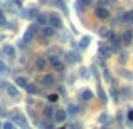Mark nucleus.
Segmentation results:
<instances>
[{
	"mask_svg": "<svg viewBox=\"0 0 133 129\" xmlns=\"http://www.w3.org/2000/svg\"><path fill=\"white\" fill-rule=\"evenodd\" d=\"M3 39H5V35H0V42H2V40H3Z\"/></svg>",
	"mask_w": 133,
	"mask_h": 129,
	"instance_id": "ea45409f",
	"label": "nucleus"
},
{
	"mask_svg": "<svg viewBox=\"0 0 133 129\" xmlns=\"http://www.w3.org/2000/svg\"><path fill=\"white\" fill-rule=\"evenodd\" d=\"M12 119L15 121V123L19 124L20 127H27V124H25V117H24L22 114L19 112V111H14V112H12ZM14 121H12V123H14Z\"/></svg>",
	"mask_w": 133,
	"mask_h": 129,
	"instance_id": "39448f33",
	"label": "nucleus"
},
{
	"mask_svg": "<svg viewBox=\"0 0 133 129\" xmlns=\"http://www.w3.org/2000/svg\"><path fill=\"white\" fill-rule=\"evenodd\" d=\"M37 15H39V13H37L36 9H29V10H25V13H24V17H25V19H36Z\"/></svg>",
	"mask_w": 133,
	"mask_h": 129,
	"instance_id": "6ab92c4d",
	"label": "nucleus"
},
{
	"mask_svg": "<svg viewBox=\"0 0 133 129\" xmlns=\"http://www.w3.org/2000/svg\"><path fill=\"white\" fill-rule=\"evenodd\" d=\"M45 2H49V0H41V3H45Z\"/></svg>",
	"mask_w": 133,
	"mask_h": 129,
	"instance_id": "a19ab883",
	"label": "nucleus"
},
{
	"mask_svg": "<svg viewBox=\"0 0 133 129\" xmlns=\"http://www.w3.org/2000/svg\"><path fill=\"white\" fill-rule=\"evenodd\" d=\"M121 22H130V12L125 13V15H121Z\"/></svg>",
	"mask_w": 133,
	"mask_h": 129,
	"instance_id": "473e14b6",
	"label": "nucleus"
},
{
	"mask_svg": "<svg viewBox=\"0 0 133 129\" xmlns=\"http://www.w3.org/2000/svg\"><path fill=\"white\" fill-rule=\"evenodd\" d=\"M94 15H96L99 20H106V19H110V17H111V13H110V10H108L106 7H96Z\"/></svg>",
	"mask_w": 133,
	"mask_h": 129,
	"instance_id": "7ed1b4c3",
	"label": "nucleus"
},
{
	"mask_svg": "<svg viewBox=\"0 0 133 129\" xmlns=\"http://www.w3.org/2000/svg\"><path fill=\"white\" fill-rule=\"evenodd\" d=\"M29 30H30V32H32V34H36L37 30H39V25H37V24H32V25L29 27Z\"/></svg>",
	"mask_w": 133,
	"mask_h": 129,
	"instance_id": "2f4dec72",
	"label": "nucleus"
},
{
	"mask_svg": "<svg viewBox=\"0 0 133 129\" xmlns=\"http://www.w3.org/2000/svg\"><path fill=\"white\" fill-rule=\"evenodd\" d=\"M3 19V13H2V10H0V20H2Z\"/></svg>",
	"mask_w": 133,
	"mask_h": 129,
	"instance_id": "58836bf2",
	"label": "nucleus"
},
{
	"mask_svg": "<svg viewBox=\"0 0 133 129\" xmlns=\"http://www.w3.org/2000/svg\"><path fill=\"white\" fill-rule=\"evenodd\" d=\"M49 25L51 27H54L56 30H61L62 27V20H61V17L57 15V13H49Z\"/></svg>",
	"mask_w": 133,
	"mask_h": 129,
	"instance_id": "f03ea898",
	"label": "nucleus"
},
{
	"mask_svg": "<svg viewBox=\"0 0 133 129\" xmlns=\"http://www.w3.org/2000/svg\"><path fill=\"white\" fill-rule=\"evenodd\" d=\"M2 129H14V123L12 121H5V123L2 124Z\"/></svg>",
	"mask_w": 133,
	"mask_h": 129,
	"instance_id": "cd10ccee",
	"label": "nucleus"
},
{
	"mask_svg": "<svg viewBox=\"0 0 133 129\" xmlns=\"http://www.w3.org/2000/svg\"><path fill=\"white\" fill-rule=\"evenodd\" d=\"M98 92H99V94H98V96H99L101 102H103V104H106V96H104V90H103V89H101V87H99V89H98Z\"/></svg>",
	"mask_w": 133,
	"mask_h": 129,
	"instance_id": "a878e982",
	"label": "nucleus"
},
{
	"mask_svg": "<svg viewBox=\"0 0 133 129\" xmlns=\"http://www.w3.org/2000/svg\"><path fill=\"white\" fill-rule=\"evenodd\" d=\"M127 59H128L127 52H121V54H120V57H118V60H120V64H125V62H127Z\"/></svg>",
	"mask_w": 133,
	"mask_h": 129,
	"instance_id": "bb28decb",
	"label": "nucleus"
},
{
	"mask_svg": "<svg viewBox=\"0 0 133 129\" xmlns=\"http://www.w3.org/2000/svg\"><path fill=\"white\" fill-rule=\"evenodd\" d=\"M59 129H68V127H59Z\"/></svg>",
	"mask_w": 133,
	"mask_h": 129,
	"instance_id": "79ce46f5",
	"label": "nucleus"
},
{
	"mask_svg": "<svg viewBox=\"0 0 133 129\" xmlns=\"http://www.w3.org/2000/svg\"><path fill=\"white\" fill-rule=\"evenodd\" d=\"M79 74H81V77H84V79H88V77H89V72H88V69H86V67H83Z\"/></svg>",
	"mask_w": 133,
	"mask_h": 129,
	"instance_id": "c756f323",
	"label": "nucleus"
},
{
	"mask_svg": "<svg viewBox=\"0 0 133 129\" xmlns=\"http://www.w3.org/2000/svg\"><path fill=\"white\" fill-rule=\"evenodd\" d=\"M130 24H133V10L130 12Z\"/></svg>",
	"mask_w": 133,
	"mask_h": 129,
	"instance_id": "4c0bfd02",
	"label": "nucleus"
},
{
	"mask_svg": "<svg viewBox=\"0 0 133 129\" xmlns=\"http://www.w3.org/2000/svg\"><path fill=\"white\" fill-rule=\"evenodd\" d=\"M49 64H51V67L54 69V71H57V72H62L66 69L64 62L61 60L59 55H51V57H49Z\"/></svg>",
	"mask_w": 133,
	"mask_h": 129,
	"instance_id": "f257e3e1",
	"label": "nucleus"
},
{
	"mask_svg": "<svg viewBox=\"0 0 133 129\" xmlns=\"http://www.w3.org/2000/svg\"><path fill=\"white\" fill-rule=\"evenodd\" d=\"M120 74H121V77L128 79V81H131V79H133V74H131L130 71H127V69H121V71H120Z\"/></svg>",
	"mask_w": 133,
	"mask_h": 129,
	"instance_id": "4be33fe9",
	"label": "nucleus"
},
{
	"mask_svg": "<svg viewBox=\"0 0 133 129\" xmlns=\"http://www.w3.org/2000/svg\"><path fill=\"white\" fill-rule=\"evenodd\" d=\"M36 22L39 27H47L49 25V13H39L36 17Z\"/></svg>",
	"mask_w": 133,
	"mask_h": 129,
	"instance_id": "0eeeda50",
	"label": "nucleus"
},
{
	"mask_svg": "<svg viewBox=\"0 0 133 129\" xmlns=\"http://www.w3.org/2000/svg\"><path fill=\"white\" fill-rule=\"evenodd\" d=\"M54 112H56V107L52 106V104H47V106H44V109H42L44 117H47V119H52V117H54Z\"/></svg>",
	"mask_w": 133,
	"mask_h": 129,
	"instance_id": "1a4fd4ad",
	"label": "nucleus"
},
{
	"mask_svg": "<svg viewBox=\"0 0 133 129\" xmlns=\"http://www.w3.org/2000/svg\"><path fill=\"white\" fill-rule=\"evenodd\" d=\"M66 112L71 114V116H74V114H78V112H79V107L76 106V104H69L68 109H66Z\"/></svg>",
	"mask_w": 133,
	"mask_h": 129,
	"instance_id": "aec40b11",
	"label": "nucleus"
},
{
	"mask_svg": "<svg viewBox=\"0 0 133 129\" xmlns=\"http://www.w3.org/2000/svg\"><path fill=\"white\" fill-rule=\"evenodd\" d=\"M81 2H83V3H84V5H86V7H88V5H89V3H91V2H93V0H81Z\"/></svg>",
	"mask_w": 133,
	"mask_h": 129,
	"instance_id": "e433bc0d",
	"label": "nucleus"
},
{
	"mask_svg": "<svg viewBox=\"0 0 133 129\" xmlns=\"http://www.w3.org/2000/svg\"><path fill=\"white\" fill-rule=\"evenodd\" d=\"M47 64H49V62L45 60L44 57H37L36 59V69H37V71H44V69H47Z\"/></svg>",
	"mask_w": 133,
	"mask_h": 129,
	"instance_id": "ddd939ff",
	"label": "nucleus"
},
{
	"mask_svg": "<svg viewBox=\"0 0 133 129\" xmlns=\"http://www.w3.org/2000/svg\"><path fill=\"white\" fill-rule=\"evenodd\" d=\"M24 129H30V127H24Z\"/></svg>",
	"mask_w": 133,
	"mask_h": 129,
	"instance_id": "c03bdc74",
	"label": "nucleus"
},
{
	"mask_svg": "<svg viewBox=\"0 0 133 129\" xmlns=\"http://www.w3.org/2000/svg\"><path fill=\"white\" fill-rule=\"evenodd\" d=\"M110 121H111V117H110V114H108V112H101L99 116H98V123L103 124V126H104V124H108Z\"/></svg>",
	"mask_w": 133,
	"mask_h": 129,
	"instance_id": "2eb2a0df",
	"label": "nucleus"
},
{
	"mask_svg": "<svg viewBox=\"0 0 133 129\" xmlns=\"http://www.w3.org/2000/svg\"><path fill=\"white\" fill-rule=\"evenodd\" d=\"M25 90L30 94V96H39V94H41V89H39V86H37V84H34V82H30V84L25 87Z\"/></svg>",
	"mask_w": 133,
	"mask_h": 129,
	"instance_id": "f8f14e48",
	"label": "nucleus"
},
{
	"mask_svg": "<svg viewBox=\"0 0 133 129\" xmlns=\"http://www.w3.org/2000/svg\"><path fill=\"white\" fill-rule=\"evenodd\" d=\"M32 37H34V34L30 32V30H27V32L24 34V44H29V42H32Z\"/></svg>",
	"mask_w": 133,
	"mask_h": 129,
	"instance_id": "5701e85b",
	"label": "nucleus"
},
{
	"mask_svg": "<svg viewBox=\"0 0 133 129\" xmlns=\"http://www.w3.org/2000/svg\"><path fill=\"white\" fill-rule=\"evenodd\" d=\"M111 97H113L115 102H118V94H116V90H115V89H111Z\"/></svg>",
	"mask_w": 133,
	"mask_h": 129,
	"instance_id": "72a5a7b5",
	"label": "nucleus"
},
{
	"mask_svg": "<svg viewBox=\"0 0 133 129\" xmlns=\"http://www.w3.org/2000/svg\"><path fill=\"white\" fill-rule=\"evenodd\" d=\"M14 81H15V86H19V87H24V89H25V87L29 86V82H27V79L24 77V75H17V77L14 79Z\"/></svg>",
	"mask_w": 133,
	"mask_h": 129,
	"instance_id": "4468645a",
	"label": "nucleus"
},
{
	"mask_svg": "<svg viewBox=\"0 0 133 129\" xmlns=\"http://www.w3.org/2000/svg\"><path fill=\"white\" fill-rule=\"evenodd\" d=\"M41 84H42V87H52L56 84V77L52 74H45L42 79H41Z\"/></svg>",
	"mask_w": 133,
	"mask_h": 129,
	"instance_id": "423d86ee",
	"label": "nucleus"
},
{
	"mask_svg": "<svg viewBox=\"0 0 133 129\" xmlns=\"http://www.w3.org/2000/svg\"><path fill=\"white\" fill-rule=\"evenodd\" d=\"M79 97H81L83 101H91L93 99V92H91L89 89H83L81 92H79Z\"/></svg>",
	"mask_w": 133,
	"mask_h": 129,
	"instance_id": "dca6fc26",
	"label": "nucleus"
},
{
	"mask_svg": "<svg viewBox=\"0 0 133 129\" xmlns=\"http://www.w3.org/2000/svg\"><path fill=\"white\" fill-rule=\"evenodd\" d=\"M120 39H121V42H123L125 45H130L133 42V32H131V30H125V32L121 34Z\"/></svg>",
	"mask_w": 133,
	"mask_h": 129,
	"instance_id": "9d476101",
	"label": "nucleus"
},
{
	"mask_svg": "<svg viewBox=\"0 0 133 129\" xmlns=\"http://www.w3.org/2000/svg\"><path fill=\"white\" fill-rule=\"evenodd\" d=\"M2 52L5 55H9V57H14V55H15V47H12V45H5V47L2 49Z\"/></svg>",
	"mask_w": 133,
	"mask_h": 129,
	"instance_id": "a211bd4d",
	"label": "nucleus"
},
{
	"mask_svg": "<svg viewBox=\"0 0 133 129\" xmlns=\"http://www.w3.org/2000/svg\"><path fill=\"white\" fill-rule=\"evenodd\" d=\"M0 129H2V123H0Z\"/></svg>",
	"mask_w": 133,
	"mask_h": 129,
	"instance_id": "37998d69",
	"label": "nucleus"
},
{
	"mask_svg": "<svg viewBox=\"0 0 133 129\" xmlns=\"http://www.w3.org/2000/svg\"><path fill=\"white\" fill-rule=\"evenodd\" d=\"M0 86L5 89V92L9 94L10 97H17V96H19V89H17L15 86H10V84H0Z\"/></svg>",
	"mask_w": 133,
	"mask_h": 129,
	"instance_id": "6e6552de",
	"label": "nucleus"
},
{
	"mask_svg": "<svg viewBox=\"0 0 133 129\" xmlns=\"http://www.w3.org/2000/svg\"><path fill=\"white\" fill-rule=\"evenodd\" d=\"M59 96H66V89H64V87H59Z\"/></svg>",
	"mask_w": 133,
	"mask_h": 129,
	"instance_id": "c9c22d12",
	"label": "nucleus"
},
{
	"mask_svg": "<svg viewBox=\"0 0 133 129\" xmlns=\"http://www.w3.org/2000/svg\"><path fill=\"white\" fill-rule=\"evenodd\" d=\"M89 37L88 35H86V37H83V39H81V42H79V49H86V47H88V45H89Z\"/></svg>",
	"mask_w": 133,
	"mask_h": 129,
	"instance_id": "b1692460",
	"label": "nucleus"
},
{
	"mask_svg": "<svg viewBox=\"0 0 133 129\" xmlns=\"http://www.w3.org/2000/svg\"><path fill=\"white\" fill-rule=\"evenodd\" d=\"M76 9H78V10H84V9H86V5L81 2V0H78V2H76Z\"/></svg>",
	"mask_w": 133,
	"mask_h": 129,
	"instance_id": "7c9ffc66",
	"label": "nucleus"
},
{
	"mask_svg": "<svg viewBox=\"0 0 133 129\" xmlns=\"http://www.w3.org/2000/svg\"><path fill=\"white\" fill-rule=\"evenodd\" d=\"M99 55H101L103 59L110 57V55H111V49H110V47H104V45L101 44V45H99Z\"/></svg>",
	"mask_w": 133,
	"mask_h": 129,
	"instance_id": "f3484780",
	"label": "nucleus"
},
{
	"mask_svg": "<svg viewBox=\"0 0 133 129\" xmlns=\"http://www.w3.org/2000/svg\"><path fill=\"white\" fill-rule=\"evenodd\" d=\"M66 117H68V112H66L64 109H56V112H54V123H57V124H62L66 121Z\"/></svg>",
	"mask_w": 133,
	"mask_h": 129,
	"instance_id": "20e7f679",
	"label": "nucleus"
},
{
	"mask_svg": "<svg viewBox=\"0 0 133 129\" xmlns=\"http://www.w3.org/2000/svg\"><path fill=\"white\" fill-rule=\"evenodd\" d=\"M47 99H49V102H57L59 101V94H51Z\"/></svg>",
	"mask_w": 133,
	"mask_h": 129,
	"instance_id": "c85d7f7f",
	"label": "nucleus"
},
{
	"mask_svg": "<svg viewBox=\"0 0 133 129\" xmlns=\"http://www.w3.org/2000/svg\"><path fill=\"white\" fill-rule=\"evenodd\" d=\"M0 74H3V75L9 74V67H7V64L2 62V60H0Z\"/></svg>",
	"mask_w": 133,
	"mask_h": 129,
	"instance_id": "393cba45",
	"label": "nucleus"
},
{
	"mask_svg": "<svg viewBox=\"0 0 133 129\" xmlns=\"http://www.w3.org/2000/svg\"><path fill=\"white\" fill-rule=\"evenodd\" d=\"M128 121H130V123H133V109L128 111Z\"/></svg>",
	"mask_w": 133,
	"mask_h": 129,
	"instance_id": "f704fd0d",
	"label": "nucleus"
},
{
	"mask_svg": "<svg viewBox=\"0 0 133 129\" xmlns=\"http://www.w3.org/2000/svg\"><path fill=\"white\" fill-rule=\"evenodd\" d=\"M54 34H56V29H54V27H51V25H47V27H42L41 35L45 37V39H51V37H54Z\"/></svg>",
	"mask_w": 133,
	"mask_h": 129,
	"instance_id": "9b49d317",
	"label": "nucleus"
},
{
	"mask_svg": "<svg viewBox=\"0 0 133 129\" xmlns=\"http://www.w3.org/2000/svg\"><path fill=\"white\" fill-rule=\"evenodd\" d=\"M121 96H123L125 99H131V89L130 87H123V89H121Z\"/></svg>",
	"mask_w": 133,
	"mask_h": 129,
	"instance_id": "412c9836",
	"label": "nucleus"
}]
</instances>
